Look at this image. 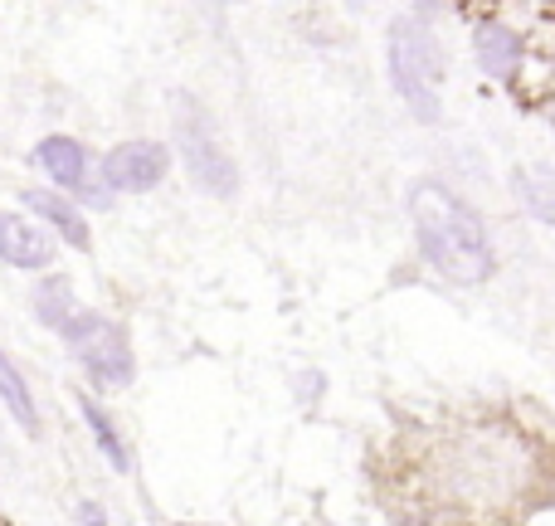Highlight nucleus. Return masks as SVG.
<instances>
[{"instance_id": "nucleus-1", "label": "nucleus", "mask_w": 555, "mask_h": 526, "mask_svg": "<svg viewBox=\"0 0 555 526\" xmlns=\"http://www.w3.org/2000/svg\"><path fill=\"white\" fill-rule=\"evenodd\" d=\"M404 210L414 224V244H420L424 264L453 287H482L498 273V249L482 224V215L449 191L443 181H414L404 195Z\"/></svg>"}, {"instance_id": "nucleus-2", "label": "nucleus", "mask_w": 555, "mask_h": 526, "mask_svg": "<svg viewBox=\"0 0 555 526\" xmlns=\"http://www.w3.org/2000/svg\"><path fill=\"white\" fill-rule=\"evenodd\" d=\"M385 64H390V84L400 103L410 107L414 123L434 127L443 107V49L434 29L420 15H395L390 35H385Z\"/></svg>"}, {"instance_id": "nucleus-3", "label": "nucleus", "mask_w": 555, "mask_h": 526, "mask_svg": "<svg viewBox=\"0 0 555 526\" xmlns=\"http://www.w3.org/2000/svg\"><path fill=\"white\" fill-rule=\"evenodd\" d=\"M64 346L83 375L98 385V390H127L137 381V351L132 336H127L122 322H113L107 312H93V307H78L74 322L64 326Z\"/></svg>"}, {"instance_id": "nucleus-4", "label": "nucleus", "mask_w": 555, "mask_h": 526, "mask_svg": "<svg viewBox=\"0 0 555 526\" xmlns=\"http://www.w3.org/2000/svg\"><path fill=\"white\" fill-rule=\"evenodd\" d=\"M35 162L44 166V176L59 185V195H68L74 205H88V210H107L113 205V191L103 185V171H93V156L78 137H44L35 146Z\"/></svg>"}, {"instance_id": "nucleus-5", "label": "nucleus", "mask_w": 555, "mask_h": 526, "mask_svg": "<svg viewBox=\"0 0 555 526\" xmlns=\"http://www.w3.org/2000/svg\"><path fill=\"white\" fill-rule=\"evenodd\" d=\"M181 156H185V171H191V181L201 185L205 195H215V201H230L234 191H240V166H234V156L224 152L220 142H215L210 123H205L201 113H181Z\"/></svg>"}, {"instance_id": "nucleus-6", "label": "nucleus", "mask_w": 555, "mask_h": 526, "mask_svg": "<svg viewBox=\"0 0 555 526\" xmlns=\"http://www.w3.org/2000/svg\"><path fill=\"white\" fill-rule=\"evenodd\" d=\"M98 171H103V185L113 195H146L171 176V146L152 142V137H132V142L113 146Z\"/></svg>"}, {"instance_id": "nucleus-7", "label": "nucleus", "mask_w": 555, "mask_h": 526, "mask_svg": "<svg viewBox=\"0 0 555 526\" xmlns=\"http://www.w3.org/2000/svg\"><path fill=\"white\" fill-rule=\"evenodd\" d=\"M54 240L39 220H25L15 210H0V264L20 268V273H49L54 268Z\"/></svg>"}, {"instance_id": "nucleus-8", "label": "nucleus", "mask_w": 555, "mask_h": 526, "mask_svg": "<svg viewBox=\"0 0 555 526\" xmlns=\"http://www.w3.org/2000/svg\"><path fill=\"white\" fill-rule=\"evenodd\" d=\"M473 59H478V68L488 78H498V84L517 78L521 59H527L521 29L507 25V20H478V25H473Z\"/></svg>"}, {"instance_id": "nucleus-9", "label": "nucleus", "mask_w": 555, "mask_h": 526, "mask_svg": "<svg viewBox=\"0 0 555 526\" xmlns=\"http://www.w3.org/2000/svg\"><path fill=\"white\" fill-rule=\"evenodd\" d=\"M20 201H25V210L35 215L39 224H49V230H54L64 244H74L78 254L93 249V230H88V220H83V205H74L59 191H44V185H29Z\"/></svg>"}, {"instance_id": "nucleus-10", "label": "nucleus", "mask_w": 555, "mask_h": 526, "mask_svg": "<svg viewBox=\"0 0 555 526\" xmlns=\"http://www.w3.org/2000/svg\"><path fill=\"white\" fill-rule=\"evenodd\" d=\"M29 312H35L39 326H49V332H64V326L74 322V312H78L74 283H68L64 273H44L35 283V293H29Z\"/></svg>"}, {"instance_id": "nucleus-11", "label": "nucleus", "mask_w": 555, "mask_h": 526, "mask_svg": "<svg viewBox=\"0 0 555 526\" xmlns=\"http://www.w3.org/2000/svg\"><path fill=\"white\" fill-rule=\"evenodd\" d=\"M78 414H83V424H88V434H93L98 453L107 459V469H113V473H132V453H127V444H122V434H117L113 414H107L93 395H78Z\"/></svg>"}, {"instance_id": "nucleus-12", "label": "nucleus", "mask_w": 555, "mask_h": 526, "mask_svg": "<svg viewBox=\"0 0 555 526\" xmlns=\"http://www.w3.org/2000/svg\"><path fill=\"white\" fill-rule=\"evenodd\" d=\"M512 191L527 205L531 220L555 230V171L551 166H517V171H512Z\"/></svg>"}, {"instance_id": "nucleus-13", "label": "nucleus", "mask_w": 555, "mask_h": 526, "mask_svg": "<svg viewBox=\"0 0 555 526\" xmlns=\"http://www.w3.org/2000/svg\"><path fill=\"white\" fill-rule=\"evenodd\" d=\"M0 400H5V410L15 414V424L29 434V439H39V434H44V424H39L35 390H29V381L20 375V365L10 361L5 351H0Z\"/></svg>"}, {"instance_id": "nucleus-14", "label": "nucleus", "mask_w": 555, "mask_h": 526, "mask_svg": "<svg viewBox=\"0 0 555 526\" xmlns=\"http://www.w3.org/2000/svg\"><path fill=\"white\" fill-rule=\"evenodd\" d=\"M78 522L83 526H107V512L98 502H78Z\"/></svg>"}, {"instance_id": "nucleus-15", "label": "nucleus", "mask_w": 555, "mask_h": 526, "mask_svg": "<svg viewBox=\"0 0 555 526\" xmlns=\"http://www.w3.org/2000/svg\"><path fill=\"white\" fill-rule=\"evenodd\" d=\"M400 526H420V522H400Z\"/></svg>"}, {"instance_id": "nucleus-16", "label": "nucleus", "mask_w": 555, "mask_h": 526, "mask_svg": "<svg viewBox=\"0 0 555 526\" xmlns=\"http://www.w3.org/2000/svg\"><path fill=\"white\" fill-rule=\"evenodd\" d=\"M176 526H195V522H176Z\"/></svg>"}, {"instance_id": "nucleus-17", "label": "nucleus", "mask_w": 555, "mask_h": 526, "mask_svg": "<svg viewBox=\"0 0 555 526\" xmlns=\"http://www.w3.org/2000/svg\"><path fill=\"white\" fill-rule=\"evenodd\" d=\"M551 127H555V113H551Z\"/></svg>"}]
</instances>
